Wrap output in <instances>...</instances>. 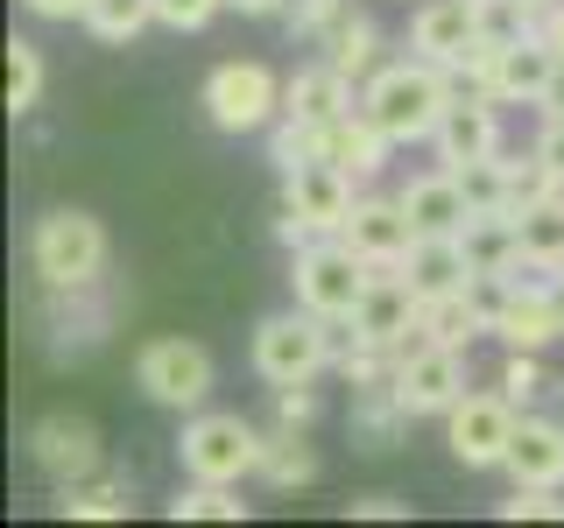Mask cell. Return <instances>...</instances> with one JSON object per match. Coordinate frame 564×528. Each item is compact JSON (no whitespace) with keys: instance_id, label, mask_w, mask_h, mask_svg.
Here are the masks:
<instances>
[{"instance_id":"4","label":"cell","mask_w":564,"mask_h":528,"mask_svg":"<svg viewBox=\"0 0 564 528\" xmlns=\"http://www.w3.org/2000/svg\"><path fill=\"white\" fill-rule=\"evenodd\" d=\"M367 282H375V268H367L339 233H325V240H311V246H296V254H290V296L304 310L332 317V324H352Z\"/></svg>"},{"instance_id":"17","label":"cell","mask_w":564,"mask_h":528,"mask_svg":"<svg viewBox=\"0 0 564 528\" xmlns=\"http://www.w3.org/2000/svg\"><path fill=\"white\" fill-rule=\"evenodd\" d=\"M339 240L367 261V268H402V261H410V246H416L423 233H416L410 211H402V198H360Z\"/></svg>"},{"instance_id":"46","label":"cell","mask_w":564,"mask_h":528,"mask_svg":"<svg viewBox=\"0 0 564 528\" xmlns=\"http://www.w3.org/2000/svg\"><path fill=\"white\" fill-rule=\"evenodd\" d=\"M522 8H536V14H543V8H551V0H522Z\"/></svg>"},{"instance_id":"16","label":"cell","mask_w":564,"mask_h":528,"mask_svg":"<svg viewBox=\"0 0 564 528\" xmlns=\"http://www.w3.org/2000/svg\"><path fill=\"white\" fill-rule=\"evenodd\" d=\"M480 43H487V29H480V8H473V0H423L416 22H410V50L431 57V64H445L452 78L466 70V57Z\"/></svg>"},{"instance_id":"41","label":"cell","mask_w":564,"mask_h":528,"mask_svg":"<svg viewBox=\"0 0 564 528\" xmlns=\"http://www.w3.org/2000/svg\"><path fill=\"white\" fill-rule=\"evenodd\" d=\"M536 29H543V43L557 50V64H564V0H551V8L536 14Z\"/></svg>"},{"instance_id":"3","label":"cell","mask_w":564,"mask_h":528,"mask_svg":"<svg viewBox=\"0 0 564 528\" xmlns=\"http://www.w3.org/2000/svg\"><path fill=\"white\" fill-rule=\"evenodd\" d=\"M29 268L43 289H93L106 282V226L78 205H57L29 233Z\"/></svg>"},{"instance_id":"15","label":"cell","mask_w":564,"mask_h":528,"mask_svg":"<svg viewBox=\"0 0 564 528\" xmlns=\"http://www.w3.org/2000/svg\"><path fill=\"white\" fill-rule=\"evenodd\" d=\"M487 331L508 352H543V345L564 339L557 304H551V289H543V282H494V324Z\"/></svg>"},{"instance_id":"21","label":"cell","mask_w":564,"mask_h":528,"mask_svg":"<svg viewBox=\"0 0 564 528\" xmlns=\"http://www.w3.org/2000/svg\"><path fill=\"white\" fill-rule=\"evenodd\" d=\"M402 275H410V289L423 296V304H437V296H458V289H473V261H466V246H458V233H423L410 246V261H402Z\"/></svg>"},{"instance_id":"12","label":"cell","mask_w":564,"mask_h":528,"mask_svg":"<svg viewBox=\"0 0 564 528\" xmlns=\"http://www.w3.org/2000/svg\"><path fill=\"white\" fill-rule=\"evenodd\" d=\"M352 339H375L388 352H402L410 339H423V296L410 289V275L402 268H375V282H367L360 310H352Z\"/></svg>"},{"instance_id":"30","label":"cell","mask_w":564,"mask_h":528,"mask_svg":"<svg viewBox=\"0 0 564 528\" xmlns=\"http://www.w3.org/2000/svg\"><path fill=\"white\" fill-rule=\"evenodd\" d=\"M35 99H43V50H35L29 35H14L8 43V113L14 120L35 113Z\"/></svg>"},{"instance_id":"29","label":"cell","mask_w":564,"mask_h":528,"mask_svg":"<svg viewBox=\"0 0 564 528\" xmlns=\"http://www.w3.org/2000/svg\"><path fill=\"white\" fill-rule=\"evenodd\" d=\"M149 22H155V0H93V8H85V29H93V43H106V50H128Z\"/></svg>"},{"instance_id":"40","label":"cell","mask_w":564,"mask_h":528,"mask_svg":"<svg viewBox=\"0 0 564 528\" xmlns=\"http://www.w3.org/2000/svg\"><path fill=\"white\" fill-rule=\"evenodd\" d=\"M536 155L564 176V120H543V134H536Z\"/></svg>"},{"instance_id":"11","label":"cell","mask_w":564,"mask_h":528,"mask_svg":"<svg viewBox=\"0 0 564 528\" xmlns=\"http://www.w3.org/2000/svg\"><path fill=\"white\" fill-rule=\"evenodd\" d=\"M29 458H35V472H43L50 486H78V480H93V472H106L99 430L85 416H70V409H50L43 422H35V430H29Z\"/></svg>"},{"instance_id":"9","label":"cell","mask_w":564,"mask_h":528,"mask_svg":"<svg viewBox=\"0 0 564 528\" xmlns=\"http://www.w3.org/2000/svg\"><path fill=\"white\" fill-rule=\"evenodd\" d=\"M516 430H522V409L501 395V387H494V395H473L466 387V395L445 409V444H452V458L466 472H501Z\"/></svg>"},{"instance_id":"42","label":"cell","mask_w":564,"mask_h":528,"mask_svg":"<svg viewBox=\"0 0 564 528\" xmlns=\"http://www.w3.org/2000/svg\"><path fill=\"white\" fill-rule=\"evenodd\" d=\"M226 8H240V14H254V22H269V14H282L290 0H226Z\"/></svg>"},{"instance_id":"38","label":"cell","mask_w":564,"mask_h":528,"mask_svg":"<svg viewBox=\"0 0 564 528\" xmlns=\"http://www.w3.org/2000/svg\"><path fill=\"white\" fill-rule=\"evenodd\" d=\"M346 515H352V521H410V507H402L395 493H360Z\"/></svg>"},{"instance_id":"1","label":"cell","mask_w":564,"mask_h":528,"mask_svg":"<svg viewBox=\"0 0 564 528\" xmlns=\"http://www.w3.org/2000/svg\"><path fill=\"white\" fill-rule=\"evenodd\" d=\"M452 99H458V78H452L445 64L416 57V50H410V57H395V64H381L375 78L360 85V106L381 120V134L395 141V148H410V141H431Z\"/></svg>"},{"instance_id":"18","label":"cell","mask_w":564,"mask_h":528,"mask_svg":"<svg viewBox=\"0 0 564 528\" xmlns=\"http://www.w3.org/2000/svg\"><path fill=\"white\" fill-rule=\"evenodd\" d=\"M388 148H395V141L381 134V120L367 113V106H352V113H339V120H325V134H317V155H325V163H339L346 176H381V163H388Z\"/></svg>"},{"instance_id":"23","label":"cell","mask_w":564,"mask_h":528,"mask_svg":"<svg viewBox=\"0 0 564 528\" xmlns=\"http://www.w3.org/2000/svg\"><path fill=\"white\" fill-rule=\"evenodd\" d=\"M402 211L416 219V233H458V226L473 219V205H466V190H458V176L437 163L431 176H410V184L395 190Z\"/></svg>"},{"instance_id":"31","label":"cell","mask_w":564,"mask_h":528,"mask_svg":"<svg viewBox=\"0 0 564 528\" xmlns=\"http://www.w3.org/2000/svg\"><path fill=\"white\" fill-rule=\"evenodd\" d=\"M452 176H458V190H466L473 211H508V155L466 163V169H452Z\"/></svg>"},{"instance_id":"22","label":"cell","mask_w":564,"mask_h":528,"mask_svg":"<svg viewBox=\"0 0 564 528\" xmlns=\"http://www.w3.org/2000/svg\"><path fill=\"white\" fill-rule=\"evenodd\" d=\"M458 246H466V261H473V275H480V282H501L522 261L516 211H473V219L458 226Z\"/></svg>"},{"instance_id":"24","label":"cell","mask_w":564,"mask_h":528,"mask_svg":"<svg viewBox=\"0 0 564 528\" xmlns=\"http://www.w3.org/2000/svg\"><path fill=\"white\" fill-rule=\"evenodd\" d=\"M352 444H360V451H395L402 444V430H410V409H402V402H395V387H388V381H375V387H352Z\"/></svg>"},{"instance_id":"26","label":"cell","mask_w":564,"mask_h":528,"mask_svg":"<svg viewBox=\"0 0 564 528\" xmlns=\"http://www.w3.org/2000/svg\"><path fill=\"white\" fill-rule=\"evenodd\" d=\"M325 64H339L352 85H367L381 70V29L367 22V14H346V22L325 35Z\"/></svg>"},{"instance_id":"36","label":"cell","mask_w":564,"mask_h":528,"mask_svg":"<svg viewBox=\"0 0 564 528\" xmlns=\"http://www.w3.org/2000/svg\"><path fill=\"white\" fill-rule=\"evenodd\" d=\"M473 8H480L487 35H529L536 29V8H522V0H473Z\"/></svg>"},{"instance_id":"28","label":"cell","mask_w":564,"mask_h":528,"mask_svg":"<svg viewBox=\"0 0 564 528\" xmlns=\"http://www.w3.org/2000/svg\"><path fill=\"white\" fill-rule=\"evenodd\" d=\"M170 521H247V501L219 480H184L170 493Z\"/></svg>"},{"instance_id":"14","label":"cell","mask_w":564,"mask_h":528,"mask_svg":"<svg viewBox=\"0 0 564 528\" xmlns=\"http://www.w3.org/2000/svg\"><path fill=\"white\" fill-rule=\"evenodd\" d=\"M282 205L304 211V219L317 226V233H346L352 205H360V176H346L339 163H296L290 176H282Z\"/></svg>"},{"instance_id":"8","label":"cell","mask_w":564,"mask_h":528,"mask_svg":"<svg viewBox=\"0 0 564 528\" xmlns=\"http://www.w3.org/2000/svg\"><path fill=\"white\" fill-rule=\"evenodd\" d=\"M205 120L219 134H261L282 120V78L254 57H234V64H212L205 78Z\"/></svg>"},{"instance_id":"7","label":"cell","mask_w":564,"mask_h":528,"mask_svg":"<svg viewBox=\"0 0 564 528\" xmlns=\"http://www.w3.org/2000/svg\"><path fill=\"white\" fill-rule=\"evenodd\" d=\"M134 387L155 402V409H176V416H198L219 387V366L198 339H149L134 352Z\"/></svg>"},{"instance_id":"5","label":"cell","mask_w":564,"mask_h":528,"mask_svg":"<svg viewBox=\"0 0 564 528\" xmlns=\"http://www.w3.org/2000/svg\"><path fill=\"white\" fill-rule=\"evenodd\" d=\"M261 437L247 416L234 409H198L184 416V437H176V458H184V480H219V486H240L247 472L261 465Z\"/></svg>"},{"instance_id":"19","label":"cell","mask_w":564,"mask_h":528,"mask_svg":"<svg viewBox=\"0 0 564 528\" xmlns=\"http://www.w3.org/2000/svg\"><path fill=\"white\" fill-rule=\"evenodd\" d=\"M360 106V92H352V78L339 64H304V70H290L282 78V113H296V120H311V128H325V120H339Z\"/></svg>"},{"instance_id":"44","label":"cell","mask_w":564,"mask_h":528,"mask_svg":"<svg viewBox=\"0 0 564 528\" xmlns=\"http://www.w3.org/2000/svg\"><path fill=\"white\" fill-rule=\"evenodd\" d=\"M551 304H557V324H564V268L551 275Z\"/></svg>"},{"instance_id":"35","label":"cell","mask_w":564,"mask_h":528,"mask_svg":"<svg viewBox=\"0 0 564 528\" xmlns=\"http://www.w3.org/2000/svg\"><path fill=\"white\" fill-rule=\"evenodd\" d=\"M269 395H275V422H290V430H311L317 422V387L311 381H282Z\"/></svg>"},{"instance_id":"27","label":"cell","mask_w":564,"mask_h":528,"mask_svg":"<svg viewBox=\"0 0 564 528\" xmlns=\"http://www.w3.org/2000/svg\"><path fill=\"white\" fill-rule=\"evenodd\" d=\"M57 515H70V521H128V480L93 472V480H78V486H57Z\"/></svg>"},{"instance_id":"25","label":"cell","mask_w":564,"mask_h":528,"mask_svg":"<svg viewBox=\"0 0 564 528\" xmlns=\"http://www.w3.org/2000/svg\"><path fill=\"white\" fill-rule=\"evenodd\" d=\"M261 486L290 493V486H311L317 480V451L304 444V430H290V422H275L269 437H261V465H254Z\"/></svg>"},{"instance_id":"39","label":"cell","mask_w":564,"mask_h":528,"mask_svg":"<svg viewBox=\"0 0 564 528\" xmlns=\"http://www.w3.org/2000/svg\"><path fill=\"white\" fill-rule=\"evenodd\" d=\"M22 8L35 14V22H85V8H93V0H22Z\"/></svg>"},{"instance_id":"43","label":"cell","mask_w":564,"mask_h":528,"mask_svg":"<svg viewBox=\"0 0 564 528\" xmlns=\"http://www.w3.org/2000/svg\"><path fill=\"white\" fill-rule=\"evenodd\" d=\"M543 120H564V64H557V78H551V92H543Z\"/></svg>"},{"instance_id":"34","label":"cell","mask_w":564,"mask_h":528,"mask_svg":"<svg viewBox=\"0 0 564 528\" xmlns=\"http://www.w3.org/2000/svg\"><path fill=\"white\" fill-rule=\"evenodd\" d=\"M557 493L564 486H516L501 507H494V515H501V521H564V501H557Z\"/></svg>"},{"instance_id":"2","label":"cell","mask_w":564,"mask_h":528,"mask_svg":"<svg viewBox=\"0 0 564 528\" xmlns=\"http://www.w3.org/2000/svg\"><path fill=\"white\" fill-rule=\"evenodd\" d=\"M551 78H557V50L543 43V29H529V35H487V43L466 57V70H458L466 92H487V99H501V106H543Z\"/></svg>"},{"instance_id":"6","label":"cell","mask_w":564,"mask_h":528,"mask_svg":"<svg viewBox=\"0 0 564 528\" xmlns=\"http://www.w3.org/2000/svg\"><path fill=\"white\" fill-rule=\"evenodd\" d=\"M332 352H339V339H332V317L317 310H275L254 324V374L282 387V381H317L332 366Z\"/></svg>"},{"instance_id":"13","label":"cell","mask_w":564,"mask_h":528,"mask_svg":"<svg viewBox=\"0 0 564 528\" xmlns=\"http://www.w3.org/2000/svg\"><path fill=\"white\" fill-rule=\"evenodd\" d=\"M501 99H487V92H466L458 85V99L445 106V120H437V134H431V148H437V163L445 169H466V163H487V155H501Z\"/></svg>"},{"instance_id":"45","label":"cell","mask_w":564,"mask_h":528,"mask_svg":"<svg viewBox=\"0 0 564 528\" xmlns=\"http://www.w3.org/2000/svg\"><path fill=\"white\" fill-rule=\"evenodd\" d=\"M551 402H557V416H564V374H557V381H551Z\"/></svg>"},{"instance_id":"33","label":"cell","mask_w":564,"mask_h":528,"mask_svg":"<svg viewBox=\"0 0 564 528\" xmlns=\"http://www.w3.org/2000/svg\"><path fill=\"white\" fill-rule=\"evenodd\" d=\"M501 395L516 402V409H529L536 395H551V374H543V352H508V366H501Z\"/></svg>"},{"instance_id":"32","label":"cell","mask_w":564,"mask_h":528,"mask_svg":"<svg viewBox=\"0 0 564 528\" xmlns=\"http://www.w3.org/2000/svg\"><path fill=\"white\" fill-rule=\"evenodd\" d=\"M346 14H352V0H290V8H282V22H290V35H304V43H325Z\"/></svg>"},{"instance_id":"37","label":"cell","mask_w":564,"mask_h":528,"mask_svg":"<svg viewBox=\"0 0 564 528\" xmlns=\"http://www.w3.org/2000/svg\"><path fill=\"white\" fill-rule=\"evenodd\" d=\"M219 8H226V0H155V22L176 29V35H198Z\"/></svg>"},{"instance_id":"10","label":"cell","mask_w":564,"mask_h":528,"mask_svg":"<svg viewBox=\"0 0 564 528\" xmlns=\"http://www.w3.org/2000/svg\"><path fill=\"white\" fill-rule=\"evenodd\" d=\"M388 387H395V402L410 416H445L458 395H466V352L458 345H437V339H410L395 352V374H388Z\"/></svg>"},{"instance_id":"20","label":"cell","mask_w":564,"mask_h":528,"mask_svg":"<svg viewBox=\"0 0 564 528\" xmlns=\"http://www.w3.org/2000/svg\"><path fill=\"white\" fill-rule=\"evenodd\" d=\"M508 480L516 486H564V416H529L522 409V430L508 444Z\"/></svg>"}]
</instances>
